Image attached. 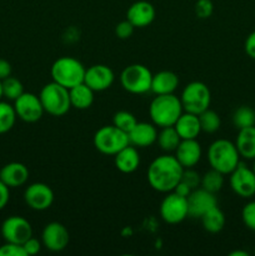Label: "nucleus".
I'll return each instance as SVG.
<instances>
[{
	"instance_id": "f257e3e1",
	"label": "nucleus",
	"mask_w": 255,
	"mask_h": 256,
	"mask_svg": "<svg viewBox=\"0 0 255 256\" xmlns=\"http://www.w3.org/2000/svg\"><path fill=\"white\" fill-rule=\"evenodd\" d=\"M182 172L184 168L178 162L175 155H160L150 162L146 172V179L152 189L166 194L172 192L179 184Z\"/></svg>"
},
{
	"instance_id": "f03ea898",
	"label": "nucleus",
	"mask_w": 255,
	"mask_h": 256,
	"mask_svg": "<svg viewBox=\"0 0 255 256\" xmlns=\"http://www.w3.org/2000/svg\"><path fill=\"white\" fill-rule=\"evenodd\" d=\"M182 112L184 109L180 98L175 94L156 95L149 105V116L158 128L174 126Z\"/></svg>"
},
{
	"instance_id": "7ed1b4c3",
	"label": "nucleus",
	"mask_w": 255,
	"mask_h": 256,
	"mask_svg": "<svg viewBox=\"0 0 255 256\" xmlns=\"http://www.w3.org/2000/svg\"><path fill=\"white\" fill-rule=\"evenodd\" d=\"M208 162L212 169L229 175L240 162V155L235 142L228 139H216L208 149Z\"/></svg>"
},
{
	"instance_id": "20e7f679",
	"label": "nucleus",
	"mask_w": 255,
	"mask_h": 256,
	"mask_svg": "<svg viewBox=\"0 0 255 256\" xmlns=\"http://www.w3.org/2000/svg\"><path fill=\"white\" fill-rule=\"evenodd\" d=\"M86 68L78 59L72 56H62L55 60L50 69L52 82H58L66 89L84 82Z\"/></svg>"
},
{
	"instance_id": "39448f33",
	"label": "nucleus",
	"mask_w": 255,
	"mask_h": 256,
	"mask_svg": "<svg viewBox=\"0 0 255 256\" xmlns=\"http://www.w3.org/2000/svg\"><path fill=\"white\" fill-rule=\"evenodd\" d=\"M39 99L44 108V112L55 118L64 116L72 108L69 89L55 82H48L42 88Z\"/></svg>"
},
{
	"instance_id": "423d86ee",
	"label": "nucleus",
	"mask_w": 255,
	"mask_h": 256,
	"mask_svg": "<svg viewBox=\"0 0 255 256\" xmlns=\"http://www.w3.org/2000/svg\"><path fill=\"white\" fill-rule=\"evenodd\" d=\"M92 144L102 154L114 156L122 148L129 145V136L115 125H105L95 132Z\"/></svg>"
},
{
	"instance_id": "0eeeda50",
	"label": "nucleus",
	"mask_w": 255,
	"mask_h": 256,
	"mask_svg": "<svg viewBox=\"0 0 255 256\" xmlns=\"http://www.w3.org/2000/svg\"><path fill=\"white\" fill-rule=\"evenodd\" d=\"M152 74L148 66L142 64L128 65L120 72V84L125 92L142 95L152 89Z\"/></svg>"
},
{
	"instance_id": "6e6552de",
	"label": "nucleus",
	"mask_w": 255,
	"mask_h": 256,
	"mask_svg": "<svg viewBox=\"0 0 255 256\" xmlns=\"http://www.w3.org/2000/svg\"><path fill=\"white\" fill-rule=\"evenodd\" d=\"M180 102L184 112L199 115L204 110L209 109L212 92L208 85L202 82H192L182 89Z\"/></svg>"
},
{
	"instance_id": "1a4fd4ad",
	"label": "nucleus",
	"mask_w": 255,
	"mask_h": 256,
	"mask_svg": "<svg viewBox=\"0 0 255 256\" xmlns=\"http://www.w3.org/2000/svg\"><path fill=\"white\" fill-rule=\"evenodd\" d=\"M160 216L166 224L176 225L184 222L189 216L188 212V199L176 194L175 192H166L160 204Z\"/></svg>"
},
{
	"instance_id": "9d476101",
	"label": "nucleus",
	"mask_w": 255,
	"mask_h": 256,
	"mask_svg": "<svg viewBox=\"0 0 255 256\" xmlns=\"http://www.w3.org/2000/svg\"><path fill=\"white\" fill-rule=\"evenodd\" d=\"M2 236L6 242L22 245L32 236V224L25 218L19 215H12L6 218L2 224Z\"/></svg>"
},
{
	"instance_id": "9b49d317",
	"label": "nucleus",
	"mask_w": 255,
	"mask_h": 256,
	"mask_svg": "<svg viewBox=\"0 0 255 256\" xmlns=\"http://www.w3.org/2000/svg\"><path fill=\"white\" fill-rule=\"evenodd\" d=\"M229 184L232 192L242 199H250L255 195V174L252 168L239 162L230 172Z\"/></svg>"
},
{
	"instance_id": "f8f14e48",
	"label": "nucleus",
	"mask_w": 255,
	"mask_h": 256,
	"mask_svg": "<svg viewBox=\"0 0 255 256\" xmlns=\"http://www.w3.org/2000/svg\"><path fill=\"white\" fill-rule=\"evenodd\" d=\"M14 109L16 116L25 122H39L45 112L39 95L25 92L14 102Z\"/></svg>"
},
{
	"instance_id": "ddd939ff",
	"label": "nucleus",
	"mask_w": 255,
	"mask_h": 256,
	"mask_svg": "<svg viewBox=\"0 0 255 256\" xmlns=\"http://www.w3.org/2000/svg\"><path fill=\"white\" fill-rule=\"evenodd\" d=\"M54 192L45 182H32L25 189L24 202L35 212L48 210L54 202Z\"/></svg>"
},
{
	"instance_id": "4468645a",
	"label": "nucleus",
	"mask_w": 255,
	"mask_h": 256,
	"mask_svg": "<svg viewBox=\"0 0 255 256\" xmlns=\"http://www.w3.org/2000/svg\"><path fill=\"white\" fill-rule=\"evenodd\" d=\"M70 234L66 226L58 222L46 224L42 232V244L49 252H60L69 245Z\"/></svg>"
},
{
	"instance_id": "2eb2a0df",
	"label": "nucleus",
	"mask_w": 255,
	"mask_h": 256,
	"mask_svg": "<svg viewBox=\"0 0 255 256\" xmlns=\"http://www.w3.org/2000/svg\"><path fill=\"white\" fill-rule=\"evenodd\" d=\"M115 74L112 69L104 64H95L85 70L84 82L95 92H105L114 84Z\"/></svg>"
},
{
	"instance_id": "dca6fc26",
	"label": "nucleus",
	"mask_w": 255,
	"mask_h": 256,
	"mask_svg": "<svg viewBox=\"0 0 255 256\" xmlns=\"http://www.w3.org/2000/svg\"><path fill=\"white\" fill-rule=\"evenodd\" d=\"M186 199L188 212H189V216L192 219H200L208 210L218 205L215 194L202 189V188L192 190Z\"/></svg>"
},
{
	"instance_id": "f3484780",
	"label": "nucleus",
	"mask_w": 255,
	"mask_h": 256,
	"mask_svg": "<svg viewBox=\"0 0 255 256\" xmlns=\"http://www.w3.org/2000/svg\"><path fill=\"white\" fill-rule=\"evenodd\" d=\"M155 8L152 2L146 0H139L132 2L126 12V19L135 26V29L146 28L154 22Z\"/></svg>"
},
{
	"instance_id": "a211bd4d",
	"label": "nucleus",
	"mask_w": 255,
	"mask_h": 256,
	"mask_svg": "<svg viewBox=\"0 0 255 256\" xmlns=\"http://www.w3.org/2000/svg\"><path fill=\"white\" fill-rule=\"evenodd\" d=\"M129 144L135 148H149L156 142L158 130L152 122H138L128 134Z\"/></svg>"
},
{
	"instance_id": "6ab92c4d",
	"label": "nucleus",
	"mask_w": 255,
	"mask_h": 256,
	"mask_svg": "<svg viewBox=\"0 0 255 256\" xmlns=\"http://www.w3.org/2000/svg\"><path fill=\"white\" fill-rule=\"evenodd\" d=\"M202 150L196 139L182 140L175 149V158L184 169L194 168L200 162Z\"/></svg>"
},
{
	"instance_id": "aec40b11",
	"label": "nucleus",
	"mask_w": 255,
	"mask_h": 256,
	"mask_svg": "<svg viewBox=\"0 0 255 256\" xmlns=\"http://www.w3.org/2000/svg\"><path fill=\"white\" fill-rule=\"evenodd\" d=\"M28 179H29V169L22 162H9L0 169V180L10 189L22 186Z\"/></svg>"
},
{
	"instance_id": "412c9836",
	"label": "nucleus",
	"mask_w": 255,
	"mask_h": 256,
	"mask_svg": "<svg viewBox=\"0 0 255 256\" xmlns=\"http://www.w3.org/2000/svg\"><path fill=\"white\" fill-rule=\"evenodd\" d=\"M115 168L122 174H132L136 172L140 165V154L138 148L126 145L119 152L114 155Z\"/></svg>"
},
{
	"instance_id": "4be33fe9",
	"label": "nucleus",
	"mask_w": 255,
	"mask_h": 256,
	"mask_svg": "<svg viewBox=\"0 0 255 256\" xmlns=\"http://www.w3.org/2000/svg\"><path fill=\"white\" fill-rule=\"evenodd\" d=\"M179 86V76L172 70H162V72L152 74V89L150 92L155 95L174 94Z\"/></svg>"
},
{
	"instance_id": "5701e85b",
	"label": "nucleus",
	"mask_w": 255,
	"mask_h": 256,
	"mask_svg": "<svg viewBox=\"0 0 255 256\" xmlns=\"http://www.w3.org/2000/svg\"><path fill=\"white\" fill-rule=\"evenodd\" d=\"M174 128L182 140L198 139V136L202 132L199 116L186 112H184L180 115V118L174 124Z\"/></svg>"
},
{
	"instance_id": "b1692460",
	"label": "nucleus",
	"mask_w": 255,
	"mask_h": 256,
	"mask_svg": "<svg viewBox=\"0 0 255 256\" xmlns=\"http://www.w3.org/2000/svg\"><path fill=\"white\" fill-rule=\"evenodd\" d=\"M235 146L240 158L246 160L255 159V125L239 129L235 139Z\"/></svg>"
},
{
	"instance_id": "393cba45",
	"label": "nucleus",
	"mask_w": 255,
	"mask_h": 256,
	"mask_svg": "<svg viewBox=\"0 0 255 256\" xmlns=\"http://www.w3.org/2000/svg\"><path fill=\"white\" fill-rule=\"evenodd\" d=\"M94 90L90 89L85 82L75 85L69 89L70 104L72 108L78 110H86L94 102Z\"/></svg>"
},
{
	"instance_id": "a878e982",
	"label": "nucleus",
	"mask_w": 255,
	"mask_h": 256,
	"mask_svg": "<svg viewBox=\"0 0 255 256\" xmlns=\"http://www.w3.org/2000/svg\"><path fill=\"white\" fill-rule=\"evenodd\" d=\"M200 220H202V225L205 232H210V234H218L225 226V214L218 205L208 210L200 218Z\"/></svg>"
},
{
	"instance_id": "bb28decb",
	"label": "nucleus",
	"mask_w": 255,
	"mask_h": 256,
	"mask_svg": "<svg viewBox=\"0 0 255 256\" xmlns=\"http://www.w3.org/2000/svg\"><path fill=\"white\" fill-rule=\"evenodd\" d=\"M180 142H182V139H180L179 134H178L174 126L160 128V132H158L156 139V142L160 146V149L166 152H175Z\"/></svg>"
},
{
	"instance_id": "cd10ccee",
	"label": "nucleus",
	"mask_w": 255,
	"mask_h": 256,
	"mask_svg": "<svg viewBox=\"0 0 255 256\" xmlns=\"http://www.w3.org/2000/svg\"><path fill=\"white\" fill-rule=\"evenodd\" d=\"M16 119L14 105L0 100V134L10 132L14 128Z\"/></svg>"
},
{
	"instance_id": "c85d7f7f",
	"label": "nucleus",
	"mask_w": 255,
	"mask_h": 256,
	"mask_svg": "<svg viewBox=\"0 0 255 256\" xmlns=\"http://www.w3.org/2000/svg\"><path fill=\"white\" fill-rule=\"evenodd\" d=\"M224 186V175L222 172H216L214 169H210L209 172L202 175V182H200V188L208 190V192L216 194Z\"/></svg>"
},
{
	"instance_id": "c756f323",
	"label": "nucleus",
	"mask_w": 255,
	"mask_h": 256,
	"mask_svg": "<svg viewBox=\"0 0 255 256\" xmlns=\"http://www.w3.org/2000/svg\"><path fill=\"white\" fill-rule=\"evenodd\" d=\"M232 124L236 129H244L255 125V110L250 106H239L232 114Z\"/></svg>"
},
{
	"instance_id": "7c9ffc66",
	"label": "nucleus",
	"mask_w": 255,
	"mask_h": 256,
	"mask_svg": "<svg viewBox=\"0 0 255 256\" xmlns=\"http://www.w3.org/2000/svg\"><path fill=\"white\" fill-rule=\"evenodd\" d=\"M198 116H199L202 132H208V134H212V132H216L220 129L222 120H220L219 114L216 112H214V110L206 109L202 112H200Z\"/></svg>"
},
{
	"instance_id": "2f4dec72",
	"label": "nucleus",
	"mask_w": 255,
	"mask_h": 256,
	"mask_svg": "<svg viewBox=\"0 0 255 256\" xmlns=\"http://www.w3.org/2000/svg\"><path fill=\"white\" fill-rule=\"evenodd\" d=\"M2 96L6 98L8 100H12V102H15L20 95L24 92V85L16 78L10 75L9 78L4 79L2 82Z\"/></svg>"
},
{
	"instance_id": "473e14b6",
	"label": "nucleus",
	"mask_w": 255,
	"mask_h": 256,
	"mask_svg": "<svg viewBox=\"0 0 255 256\" xmlns=\"http://www.w3.org/2000/svg\"><path fill=\"white\" fill-rule=\"evenodd\" d=\"M136 122L138 120L134 116V114L126 112V110H120V112H115L114 116H112V125H115L118 129L122 130L126 134H129V132L135 126Z\"/></svg>"
},
{
	"instance_id": "72a5a7b5",
	"label": "nucleus",
	"mask_w": 255,
	"mask_h": 256,
	"mask_svg": "<svg viewBox=\"0 0 255 256\" xmlns=\"http://www.w3.org/2000/svg\"><path fill=\"white\" fill-rule=\"evenodd\" d=\"M242 220L248 229L255 232V200L244 205L242 210Z\"/></svg>"
},
{
	"instance_id": "f704fd0d",
	"label": "nucleus",
	"mask_w": 255,
	"mask_h": 256,
	"mask_svg": "<svg viewBox=\"0 0 255 256\" xmlns=\"http://www.w3.org/2000/svg\"><path fill=\"white\" fill-rule=\"evenodd\" d=\"M182 182H185L190 189H198L200 186V182H202V176H200L199 172H195L192 168L189 169H184L182 175Z\"/></svg>"
},
{
	"instance_id": "c9c22d12",
	"label": "nucleus",
	"mask_w": 255,
	"mask_h": 256,
	"mask_svg": "<svg viewBox=\"0 0 255 256\" xmlns=\"http://www.w3.org/2000/svg\"><path fill=\"white\" fill-rule=\"evenodd\" d=\"M135 26L129 22L128 19L122 20V22H118L116 26H115V35H116L119 39H129L132 34H134Z\"/></svg>"
},
{
	"instance_id": "e433bc0d",
	"label": "nucleus",
	"mask_w": 255,
	"mask_h": 256,
	"mask_svg": "<svg viewBox=\"0 0 255 256\" xmlns=\"http://www.w3.org/2000/svg\"><path fill=\"white\" fill-rule=\"evenodd\" d=\"M0 256H28L24 248L20 244L6 242L0 246Z\"/></svg>"
},
{
	"instance_id": "4c0bfd02",
	"label": "nucleus",
	"mask_w": 255,
	"mask_h": 256,
	"mask_svg": "<svg viewBox=\"0 0 255 256\" xmlns=\"http://www.w3.org/2000/svg\"><path fill=\"white\" fill-rule=\"evenodd\" d=\"M212 0H198L195 4V12L200 19H206L212 14Z\"/></svg>"
},
{
	"instance_id": "58836bf2",
	"label": "nucleus",
	"mask_w": 255,
	"mask_h": 256,
	"mask_svg": "<svg viewBox=\"0 0 255 256\" xmlns=\"http://www.w3.org/2000/svg\"><path fill=\"white\" fill-rule=\"evenodd\" d=\"M42 244L38 239H35L34 236H32L30 239H28L26 242L22 244V248H24L25 252H26L28 256H34L39 254L40 250H42Z\"/></svg>"
},
{
	"instance_id": "ea45409f",
	"label": "nucleus",
	"mask_w": 255,
	"mask_h": 256,
	"mask_svg": "<svg viewBox=\"0 0 255 256\" xmlns=\"http://www.w3.org/2000/svg\"><path fill=\"white\" fill-rule=\"evenodd\" d=\"M244 49L248 56L255 60V30L252 32H250L246 39H245Z\"/></svg>"
},
{
	"instance_id": "a19ab883",
	"label": "nucleus",
	"mask_w": 255,
	"mask_h": 256,
	"mask_svg": "<svg viewBox=\"0 0 255 256\" xmlns=\"http://www.w3.org/2000/svg\"><path fill=\"white\" fill-rule=\"evenodd\" d=\"M10 199V188L0 180V210L4 209Z\"/></svg>"
},
{
	"instance_id": "79ce46f5",
	"label": "nucleus",
	"mask_w": 255,
	"mask_h": 256,
	"mask_svg": "<svg viewBox=\"0 0 255 256\" xmlns=\"http://www.w3.org/2000/svg\"><path fill=\"white\" fill-rule=\"evenodd\" d=\"M12 64H10L8 60L2 59V58H0V80L2 82L4 79L9 78L10 75H12Z\"/></svg>"
},
{
	"instance_id": "37998d69",
	"label": "nucleus",
	"mask_w": 255,
	"mask_h": 256,
	"mask_svg": "<svg viewBox=\"0 0 255 256\" xmlns=\"http://www.w3.org/2000/svg\"><path fill=\"white\" fill-rule=\"evenodd\" d=\"M172 192H176V194L182 195V196L188 198L190 195V192H192V189H190V188L188 186V185L185 184V182H182V180H180V182L176 185V186H175V189L172 190Z\"/></svg>"
},
{
	"instance_id": "c03bdc74",
	"label": "nucleus",
	"mask_w": 255,
	"mask_h": 256,
	"mask_svg": "<svg viewBox=\"0 0 255 256\" xmlns=\"http://www.w3.org/2000/svg\"><path fill=\"white\" fill-rule=\"evenodd\" d=\"M230 256H249V252H244V250H234L229 254Z\"/></svg>"
},
{
	"instance_id": "a18cd8bd",
	"label": "nucleus",
	"mask_w": 255,
	"mask_h": 256,
	"mask_svg": "<svg viewBox=\"0 0 255 256\" xmlns=\"http://www.w3.org/2000/svg\"><path fill=\"white\" fill-rule=\"evenodd\" d=\"M2 98V80H0V100Z\"/></svg>"
},
{
	"instance_id": "49530a36",
	"label": "nucleus",
	"mask_w": 255,
	"mask_h": 256,
	"mask_svg": "<svg viewBox=\"0 0 255 256\" xmlns=\"http://www.w3.org/2000/svg\"><path fill=\"white\" fill-rule=\"evenodd\" d=\"M252 162H252V172H254V174H255V159L252 160Z\"/></svg>"
}]
</instances>
